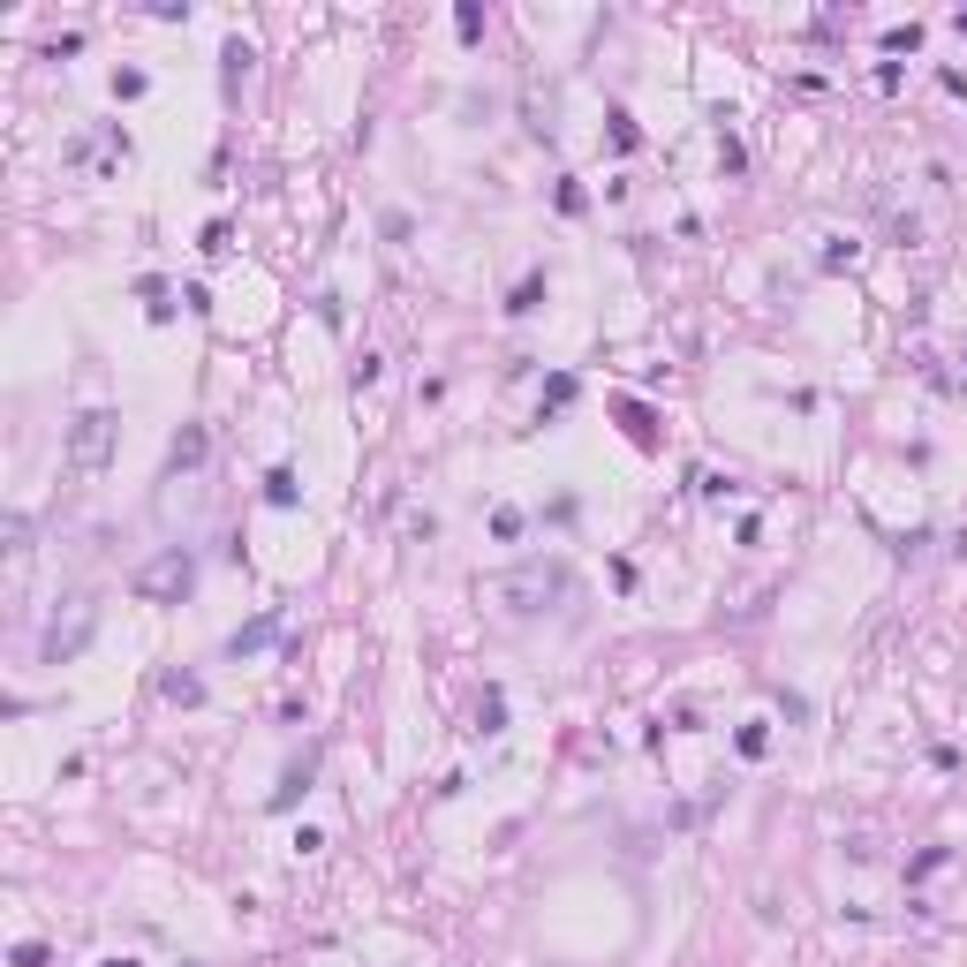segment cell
<instances>
[{
    "label": "cell",
    "mask_w": 967,
    "mask_h": 967,
    "mask_svg": "<svg viewBox=\"0 0 967 967\" xmlns=\"http://www.w3.org/2000/svg\"><path fill=\"white\" fill-rule=\"evenodd\" d=\"M167 590H189V559L182 553H167L159 567H144V575H137V598H167Z\"/></svg>",
    "instance_id": "obj_2"
},
{
    "label": "cell",
    "mask_w": 967,
    "mask_h": 967,
    "mask_svg": "<svg viewBox=\"0 0 967 967\" xmlns=\"http://www.w3.org/2000/svg\"><path fill=\"white\" fill-rule=\"evenodd\" d=\"M114 431H122V423L106 409H84L69 423V469H76V476H98V469L114 461Z\"/></svg>",
    "instance_id": "obj_1"
}]
</instances>
